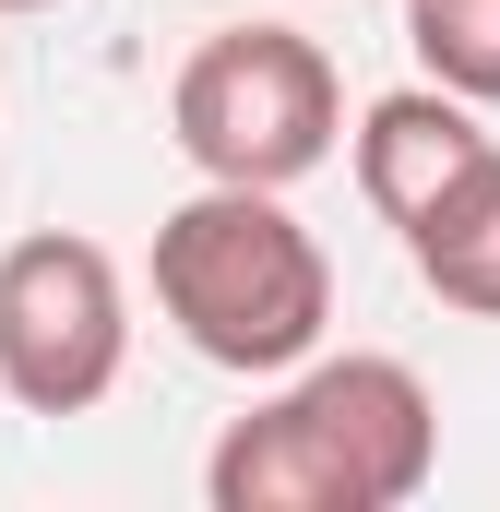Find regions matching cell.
<instances>
[{"instance_id":"obj_5","label":"cell","mask_w":500,"mask_h":512,"mask_svg":"<svg viewBox=\"0 0 500 512\" xmlns=\"http://www.w3.org/2000/svg\"><path fill=\"white\" fill-rule=\"evenodd\" d=\"M346 155H358V203H370L381 227L405 239L477 155H489V131H477V108L465 96H441L429 72L417 84H393V96H370L358 108V131H346Z\"/></svg>"},{"instance_id":"obj_7","label":"cell","mask_w":500,"mask_h":512,"mask_svg":"<svg viewBox=\"0 0 500 512\" xmlns=\"http://www.w3.org/2000/svg\"><path fill=\"white\" fill-rule=\"evenodd\" d=\"M393 12H405V48L441 96L500 108V0H393Z\"/></svg>"},{"instance_id":"obj_1","label":"cell","mask_w":500,"mask_h":512,"mask_svg":"<svg viewBox=\"0 0 500 512\" xmlns=\"http://www.w3.org/2000/svg\"><path fill=\"white\" fill-rule=\"evenodd\" d=\"M441 465V405L405 358L346 346V358H298L274 393L227 417V441L203 453V501L215 512H405Z\"/></svg>"},{"instance_id":"obj_9","label":"cell","mask_w":500,"mask_h":512,"mask_svg":"<svg viewBox=\"0 0 500 512\" xmlns=\"http://www.w3.org/2000/svg\"><path fill=\"white\" fill-rule=\"evenodd\" d=\"M381 12H393V0H381Z\"/></svg>"},{"instance_id":"obj_8","label":"cell","mask_w":500,"mask_h":512,"mask_svg":"<svg viewBox=\"0 0 500 512\" xmlns=\"http://www.w3.org/2000/svg\"><path fill=\"white\" fill-rule=\"evenodd\" d=\"M0 12H48V0H0Z\"/></svg>"},{"instance_id":"obj_3","label":"cell","mask_w":500,"mask_h":512,"mask_svg":"<svg viewBox=\"0 0 500 512\" xmlns=\"http://www.w3.org/2000/svg\"><path fill=\"white\" fill-rule=\"evenodd\" d=\"M167 143L203 179L298 191L346 143V84H334L322 36H298V24H215L167 84Z\"/></svg>"},{"instance_id":"obj_2","label":"cell","mask_w":500,"mask_h":512,"mask_svg":"<svg viewBox=\"0 0 500 512\" xmlns=\"http://www.w3.org/2000/svg\"><path fill=\"white\" fill-rule=\"evenodd\" d=\"M155 310L203 370L274 382L334 334V262L286 215V191L203 179L191 203L155 215Z\"/></svg>"},{"instance_id":"obj_6","label":"cell","mask_w":500,"mask_h":512,"mask_svg":"<svg viewBox=\"0 0 500 512\" xmlns=\"http://www.w3.org/2000/svg\"><path fill=\"white\" fill-rule=\"evenodd\" d=\"M405 262H417V286L441 298V310H477L500 322V143L405 227Z\"/></svg>"},{"instance_id":"obj_4","label":"cell","mask_w":500,"mask_h":512,"mask_svg":"<svg viewBox=\"0 0 500 512\" xmlns=\"http://www.w3.org/2000/svg\"><path fill=\"white\" fill-rule=\"evenodd\" d=\"M131 370V274L84 227H36L0 251V405L84 417Z\"/></svg>"}]
</instances>
